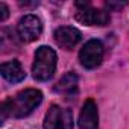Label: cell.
Instances as JSON below:
<instances>
[{"instance_id":"8","label":"cell","mask_w":129,"mask_h":129,"mask_svg":"<svg viewBox=\"0 0 129 129\" xmlns=\"http://www.w3.org/2000/svg\"><path fill=\"white\" fill-rule=\"evenodd\" d=\"M79 126L81 129H97L99 127V114H97V105L94 100L88 99L81 111L79 115Z\"/></svg>"},{"instance_id":"5","label":"cell","mask_w":129,"mask_h":129,"mask_svg":"<svg viewBox=\"0 0 129 129\" xmlns=\"http://www.w3.org/2000/svg\"><path fill=\"white\" fill-rule=\"evenodd\" d=\"M103 59V44L99 40H90L85 43L79 53V61L85 69H96Z\"/></svg>"},{"instance_id":"10","label":"cell","mask_w":129,"mask_h":129,"mask_svg":"<svg viewBox=\"0 0 129 129\" xmlns=\"http://www.w3.org/2000/svg\"><path fill=\"white\" fill-rule=\"evenodd\" d=\"M78 76L75 73H67V75H64L61 78V81L56 84L55 90L59 93V94H64V96H67V97H72L78 93Z\"/></svg>"},{"instance_id":"7","label":"cell","mask_w":129,"mask_h":129,"mask_svg":"<svg viewBox=\"0 0 129 129\" xmlns=\"http://www.w3.org/2000/svg\"><path fill=\"white\" fill-rule=\"evenodd\" d=\"M81 32L72 26H61L55 30V41L61 49L72 50L81 41Z\"/></svg>"},{"instance_id":"11","label":"cell","mask_w":129,"mask_h":129,"mask_svg":"<svg viewBox=\"0 0 129 129\" xmlns=\"http://www.w3.org/2000/svg\"><path fill=\"white\" fill-rule=\"evenodd\" d=\"M9 15V9L5 3H0V21H5Z\"/></svg>"},{"instance_id":"2","label":"cell","mask_w":129,"mask_h":129,"mask_svg":"<svg viewBox=\"0 0 129 129\" xmlns=\"http://www.w3.org/2000/svg\"><path fill=\"white\" fill-rule=\"evenodd\" d=\"M56 70V53L47 46H41L35 52L32 75L37 81H47Z\"/></svg>"},{"instance_id":"9","label":"cell","mask_w":129,"mask_h":129,"mask_svg":"<svg viewBox=\"0 0 129 129\" xmlns=\"http://www.w3.org/2000/svg\"><path fill=\"white\" fill-rule=\"evenodd\" d=\"M0 72H2V76L8 81V82H12V84H17V82H21L24 78H26V73L21 67V64L18 61H8V62H3L2 67H0Z\"/></svg>"},{"instance_id":"1","label":"cell","mask_w":129,"mask_h":129,"mask_svg":"<svg viewBox=\"0 0 129 129\" xmlns=\"http://www.w3.org/2000/svg\"><path fill=\"white\" fill-rule=\"evenodd\" d=\"M41 102H43V93L40 90L27 88L20 91L18 94L2 103V123L5 121L6 117L23 118L29 115Z\"/></svg>"},{"instance_id":"3","label":"cell","mask_w":129,"mask_h":129,"mask_svg":"<svg viewBox=\"0 0 129 129\" xmlns=\"http://www.w3.org/2000/svg\"><path fill=\"white\" fill-rule=\"evenodd\" d=\"M75 18L88 26H105L109 23V14L93 8L87 2H76L75 3Z\"/></svg>"},{"instance_id":"6","label":"cell","mask_w":129,"mask_h":129,"mask_svg":"<svg viewBox=\"0 0 129 129\" xmlns=\"http://www.w3.org/2000/svg\"><path fill=\"white\" fill-rule=\"evenodd\" d=\"M17 32H18V37H20L24 43H32V41L38 40L40 35H41V32H43L41 20H40L37 15H34V14L24 15V17L18 21Z\"/></svg>"},{"instance_id":"4","label":"cell","mask_w":129,"mask_h":129,"mask_svg":"<svg viewBox=\"0 0 129 129\" xmlns=\"http://www.w3.org/2000/svg\"><path fill=\"white\" fill-rule=\"evenodd\" d=\"M44 129H73V115L70 109L58 105L50 106L44 118Z\"/></svg>"}]
</instances>
